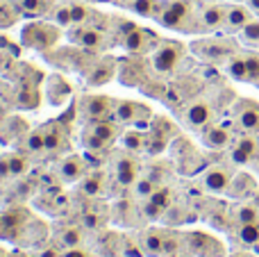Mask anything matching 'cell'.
I'll list each match as a JSON object with an SVG mask.
<instances>
[{
	"instance_id": "obj_1",
	"label": "cell",
	"mask_w": 259,
	"mask_h": 257,
	"mask_svg": "<svg viewBox=\"0 0 259 257\" xmlns=\"http://www.w3.org/2000/svg\"><path fill=\"white\" fill-rule=\"evenodd\" d=\"M59 39V30L55 25L48 23H30L23 30V44L27 48H36V50H48L50 46H55Z\"/></svg>"
},
{
	"instance_id": "obj_2",
	"label": "cell",
	"mask_w": 259,
	"mask_h": 257,
	"mask_svg": "<svg viewBox=\"0 0 259 257\" xmlns=\"http://www.w3.org/2000/svg\"><path fill=\"white\" fill-rule=\"evenodd\" d=\"M182 53H184V48L178 41H161V44H157L155 53H152V66H155V71L157 73L175 71V66L182 59Z\"/></svg>"
},
{
	"instance_id": "obj_3",
	"label": "cell",
	"mask_w": 259,
	"mask_h": 257,
	"mask_svg": "<svg viewBox=\"0 0 259 257\" xmlns=\"http://www.w3.org/2000/svg\"><path fill=\"white\" fill-rule=\"evenodd\" d=\"M184 241H187V248L191 250L196 257H223L225 250L219 241L214 239L207 232H184Z\"/></svg>"
},
{
	"instance_id": "obj_4",
	"label": "cell",
	"mask_w": 259,
	"mask_h": 257,
	"mask_svg": "<svg viewBox=\"0 0 259 257\" xmlns=\"http://www.w3.org/2000/svg\"><path fill=\"white\" fill-rule=\"evenodd\" d=\"M234 123L246 135H259V103L241 98L234 105Z\"/></svg>"
},
{
	"instance_id": "obj_5",
	"label": "cell",
	"mask_w": 259,
	"mask_h": 257,
	"mask_svg": "<svg viewBox=\"0 0 259 257\" xmlns=\"http://www.w3.org/2000/svg\"><path fill=\"white\" fill-rule=\"evenodd\" d=\"M189 16H191V9H189L187 0H170V3H164L159 7L157 21L164 27H170V30H184V21Z\"/></svg>"
},
{
	"instance_id": "obj_6",
	"label": "cell",
	"mask_w": 259,
	"mask_h": 257,
	"mask_svg": "<svg viewBox=\"0 0 259 257\" xmlns=\"http://www.w3.org/2000/svg\"><path fill=\"white\" fill-rule=\"evenodd\" d=\"M141 118L143 121H150L152 114L146 105H139L134 100H116V107H114V121L123 123V125H141Z\"/></svg>"
},
{
	"instance_id": "obj_7",
	"label": "cell",
	"mask_w": 259,
	"mask_h": 257,
	"mask_svg": "<svg viewBox=\"0 0 259 257\" xmlns=\"http://www.w3.org/2000/svg\"><path fill=\"white\" fill-rule=\"evenodd\" d=\"M114 107H116V100L109 96H84L82 98V112L89 121L114 118Z\"/></svg>"
},
{
	"instance_id": "obj_8",
	"label": "cell",
	"mask_w": 259,
	"mask_h": 257,
	"mask_svg": "<svg viewBox=\"0 0 259 257\" xmlns=\"http://www.w3.org/2000/svg\"><path fill=\"white\" fill-rule=\"evenodd\" d=\"M259 155V135H246L243 132L234 144L230 146V159L234 164H248Z\"/></svg>"
},
{
	"instance_id": "obj_9",
	"label": "cell",
	"mask_w": 259,
	"mask_h": 257,
	"mask_svg": "<svg viewBox=\"0 0 259 257\" xmlns=\"http://www.w3.org/2000/svg\"><path fill=\"white\" fill-rule=\"evenodd\" d=\"M232 178H234V173L228 166H221L219 164V166L207 168L200 176V180H202V187L207 191H211V194H228L230 185H232Z\"/></svg>"
},
{
	"instance_id": "obj_10",
	"label": "cell",
	"mask_w": 259,
	"mask_h": 257,
	"mask_svg": "<svg viewBox=\"0 0 259 257\" xmlns=\"http://www.w3.org/2000/svg\"><path fill=\"white\" fill-rule=\"evenodd\" d=\"M202 144L211 150H225L234 144V135L228 125H221V123H209V125L202 130Z\"/></svg>"
},
{
	"instance_id": "obj_11",
	"label": "cell",
	"mask_w": 259,
	"mask_h": 257,
	"mask_svg": "<svg viewBox=\"0 0 259 257\" xmlns=\"http://www.w3.org/2000/svg\"><path fill=\"white\" fill-rule=\"evenodd\" d=\"M155 44H157L155 34L150 30H143V27H137V25L123 34V48L127 53H148V50H152Z\"/></svg>"
},
{
	"instance_id": "obj_12",
	"label": "cell",
	"mask_w": 259,
	"mask_h": 257,
	"mask_svg": "<svg viewBox=\"0 0 259 257\" xmlns=\"http://www.w3.org/2000/svg\"><path fill=\"white\" fill-rule=\"evenodd\" d=\"M250 21H252V9L250 7H243V5H225L223 30H228V32H241Z\"/></svg>"
},
{
	"instance_id": "obj_13",
	"label": "cell",
	"mask_w": 259,
	"mask_h": 257,
	"mask_svg": "<svg viewBox=\"0 0 259 257\" xmlns=\"http://www.w3.org/2000/svg\"><path fill=\"white\" fill-rule=\"evenodd\" d=\"M166 232L161 228H148L141 235V248L148 257H164V246H166Z\"/></svg>"
},
{
	"instance_id": "obj_14",
	"label": "cell",
	"mask_w": 259,
	"mask_h": 257,
	"mask_svg": "<svg viewBox=\"0 0 259 257\" xmlns=\"http://www.w3.org/2000/svg\"><path fill=\"white\" fill-rule=\"evenodd\" d=\"M184 121L191 127H198V130H205L211 123V105L207 100H196V103L189 105V109L184 112Z\"/></svg>"
},
{
	"instance_id": "obj_15",
	"label": "cell",
	"mask_w": 259,
	"mask_h": 257,
	"mask_svg": "<svg viewBox=\"0 0 259 257\" xmlns=\"http://www.w3.org/2000/svg\"><path fill=\"white\" fill-rule=\"evenodd\" d=\"M84 171H87V164L82 157L77 155H71V157L62 159V164L57 166V176L62 178V182H77L84 178Z\"/></svg>"
},
{
	"instance_id": "obj_16",
	"label": "cell",
	"mask_w": 259,
	"mask_h": 257,
	"mask_svg": "<svg viewBox=\"0 0 259 257\" xmlns=\"http://www.w3.org/2000/svg\"><path fill=\"white\" fill-rule=\"evenodd\" d=\"M255 191H257V180L250 173H234L232 185L228 189V194L232 198H250Z\"/></svg>"
},
{
	"instance_id": "obj_17",
	"label": "cell",
	"mask_w": 259,
	"mask_h": 257,
	"mask_svg": "<svg viewBox=\"0 0 259 257\" xmlns=\"http://www.w3.org/2000/svg\"><path fill=\"white\" fill-rule=\"evenodd\" d=\"M193 48H198V53H200L202 57L211 59V62H219V59H230V57H232V50H230L223 41H202V44L193 46Z\"/></svg>"
},
{
	"instance_id": "obj_18",
	"label": "cell",
	"mask_w": 259,
	"mask_h": 257,
	"mask_svg": "<svg viewBox=\"0 0 259 257\" xmlns=\"http://www.w3.org/2000/svg\"><path fill=\"white\" fill-rule=\"evenodd\" d=\"M205 30H221L225 23V5H209L200 16Z\"/></svg>"
},
{
	"instance_id": "obj_19",
	"label": "cell",
	"mask_w": 259,
	"mask_h": 257,
	"mask_svg": "<svg viewBox=\"0 0 259 257\" xmlns=\"http://www.w3.org/2000/svg\"><path fill=\"white\" fill-rule=\"evenodd\" d=\"M116 182L118 185H123V187H132L134 185V180H137V164H134V159H130V157H121L116 162Z\"/></svg>"
},
{
	"instance_id": "obj_20",
	"label": "cell",
	"mask_w": 259,
	"mask_h": 257,
	"mask_svg": "<svg viewBox=\"0 0 259 257\" xmlns=\"http://www.w3.org/2000/svg\"><path fill=\"white\" fill-rule=\"evenodd\" d=\"M87 130L94 132L96 137H100V139L107 141V144H112V141L116 139V135H118V125L112 121V118H103V121H91Z\"/></svg>"
},
{
	"instance_id": "obj_21",
	"label": "cell",
	"mask_w": 259,
	"mask_h": 257,
	"mask_svg": "<svg viewBox=\"0 0 259 257\" xmlns=\"http://www.w3.org/2000/svg\"><path fill=\"white\" fill-rule=\"evenodd\" d=\"M73 39H75L80 46H84V48H98V46L103 44V32L96 30V27L82 25L73 32Z\"/></svg>"
},
{
	"instance_id": "obj_22",
	"label": "cell",
	"mask_w": 259,
	"mask_h": 257,
	"mask_svg": "<svg viewBox=\"0 0 259 257\" xmlns=\"http://www.w3.org/2000/svg\"><path fill=\"white\" fill-rule=\"evenodd\" d=\"M41 130H44V137H46V150H57V148H62L64 130L59 127V121L46 123Z\"/></svg>"
},
{
	"instance_id": "obj_23",
	"label": "cell",
	"mask_w": 259,
	"mask_h": 257,
	"mask_svg": "<svg viewBox=\"0 0 259 257\" xmlns=\"http://www.w3.org/2000/svg\"><path fill=\"white\" fill-rule=\"evenodd\" d=\"M225 71H228V75L232 80L248 82V64H246V57H241V55H232L228 59V64H225Z\"/></svg>"
},
{
	"instance_id": "obj_24",
	"label": "cell",
	"mask_w": 259,
	"mask_h": 257,
	"mask_svg": "<svg viewBox=\"0 0 259 257\" xmlns=\"http://www.w3.org/2000/svg\"><path fill=\"white\" fill-rule=\"evenodd\" d=\"M230 219H234L237 226H246V223H257L259 221V209L252 205H237L230 212Z\"/></svg>"
},
{
	"instance_id": "obj_25",
	"label": "cell",
	"mask_w": 259,
	"mask_h": 257,
	"mask_svg": "<svg viewBox=\"0 0 259 257\" xmlns=\"http://www.w3.org/2000/svg\"><path fill=\"white\" fill-rule=\"evenodd\" d=\"M80 241H82V230L80 228H75V226H66L62 232L57 235V244H59V248H73V246H80Z\"/></svg>"
},
{
	"instance_id": "obj_26",
	"label": "cell",
	"mask_w": 259,
	"mask_h": 257,
	"mask_svg": "<svg viewBox=\"0 0 259 257\" xmlns=\"http://www.w3.org/2000/svg\"><path fill=\"white\" fill-rule=\"evenodd\" d=\"M121 144L130 153H141V150H146V135H141L139 130H130L121 137Z\"/></svg>"
},
{
	"instance_id": "obj_27",
	"label": "cell",
	"mask_w": 259,
	"mask_h": 257,
	"mask_svg": "<svg viewBox=\"0 0 259 257\" xmlns=\"http://www.w3.org/2000/svg\"><path fill=\"white\" fill-rule=\"evenodd\" d=\"M237 239L241 241L243 246H259V221L257 223H246V226H239Z\"/></svg>"
},
{
	"instance_id": "obj_28",
	"label": "cell",
	"mask_w": 259,
	"mask_h": 257,
	"mask_svg": "<svg viewBox=\"0 0 259 257\" xmlns=\"http://www.w3.org/2000/svg\"><path fill=\"white\" fill-rule=\"evenodd\" d=\"M159 7L161 5L157 3V0H132V3H130V9H132L134 14H141V16H157Z\"/></svg>"
},
{
	"instance_id": "obj_29",
	"label": "cell",
	"mask_w": 259,
	"mask_h": 257,
	"mask_svg": "<svg viewBox=\"0 0 259 257\" xmlns=\"http://www.w3.org/2000/svg\"><path fill=\"white\" fill-rule=\"evenodd\" d=\"M25 150L32 155L41 153V150H46V137H44V130H34L27 135L25 139Z\"/></svg>"
},
{
	"instance_id": "obj_30",
	"label": "cell",
	"mask_w": 259,
	"mask_h": 257,
	"mask_svg": "<svg viewBox=\"0 0 259 257\" xmlns=\"http://www.w3.org/2000/svg\"><path fill=\"white\" fill-rule=\"evenodd\" d=\"M155 189L157 187H155V182H152L150 178H137L134 185H132V194L137 196V198H148Z\"/></svg>"
},
{
	"instance_id": "obj_31",
	"label": "cell",
	"mask_w": 259,
	"mask_h": 257,
	"mask_svg": "<svg viewBox=\"0 0 259 257\" xmlns=\"http://www.w3.org/2000/svg\"><path fill=\"white\" fill-rule=\"evenodd\" d=\"M148 200H152L157 207H161L166 212V209H168V205L173 203V196H170V189H166V187H159V189H155L150 196H148Z\"/></svg>"
},
{
	"instance_id": "obj_32",
	"label": "cell",
	"mask_w": 259,
	"mask_h": 257,
	"mask_svg": "<svg viewBox=\"0 0 259 257\" xmlns=\"http://www.w3.org/2000/svg\"><path fill=\"white\" fill-rule=\"evenodd\" d=\"M9 157V171H12V178H18L27 171V157L21 153H12L7 155Z\"/></svg>"
},
{
	"instance_id": "obj_33",
	"label": "cell",
	"mask_w": 259,
	"mask_h": 257,
	"mask_svg": "<svg viewBox=\"0 0 259 257\" xmlns=\"http://www.w3.org/2000/svg\"><path fill=\"white\" fill-rule=\"evenodd\" d=\"M82 144H84V148H89L91 153H100V150H105L107 148V141H103L100 137H96L94 132H89V130H84V135H82Z\"/></svg>"
},
{
	"instance_id": "obj_34",
	"label": "cell",
	"mask_w": 259,
	"mask_h": 257,
	"mask_svg": "<svg viewBox=\"0 0 259 257\" xmlns=\"http://www.w3.org/2000/svg\"><path fill=\"white\" fill-rule=\"evenodd\" d=\"M239 34H241V39L246 41V44L257 46L259 44V21H257V18H252V21L248 23L241 32H239Z\"/></svg>"
},
{
	"instance_id": "obj_35",
	"label": "cell",
	"mask_w": 259,
	"mask_h": 257,
	"mask_svg": "<svg viewBox=\"0 0 259 257\" xmlns=\"http://www.w3.org/2000/svg\"><path fill=\"white\" fill-rule=\"evenodd\" d=\"M21 9L30 16H41L48 9V0H21Z\"/></svg>"
},
{
	"instance_id": "obj_36",
	"label": "cell",
	"mask_w": 259,
	"mask_h": 257,
	"mask_svg": "<svg viewBox=\"0 0 259 257\" xmlns=\"http://www.w3.org/2000/svg\"><path fill=\"white\" fill-rule=\"evenodd\" d=\"M82 191H84L87 196H98V191L103 189V180H100L98 176H87L82 178Z\"/></svg>"
},
{
	"instance_id": "obj_37",
	"label": "cell",
	"mask_w": 259,
	"mask_h": 257,
	"mask_svg": "<svg viewBox=\"0 0 259 257\" xmlns=\"http://www.w3.org/2000/svg\"><path fill=\"white\" fill-rule=\"evenodd\" d=\"M246 64H248V82L257 84V80H259V55L257 53L246 55Z\"/></svg>"
},
{
	"instance_id": "obj_38",
	"label": "cell",
	"mask_w": 259,
	"mask_h": 257,
	"mask_svg": "<svg viewBox=\"0 0 259 257\" xmlns=\"http://www.w3.org/2000/svg\"><path fill=\"white\" fill-rule=\"evenodd\" d=\"M91 73H96V75H89V82H91V84H103V82H107L109 77H112L114 68H112V66H109V68L98 66V68H94Z\"/></svg>"
},
{
	"instance_id": "obj_39",
	"label": "cell",
	"mask_w": 259,
	"mask_h": 257,
	"mask_svg": "<svg viewBox=\"0 0 259 257\" xmlns=\"http://www.w3.org/2000/svg\"><path fill=\"white\" fill-rule=\"evenodd\" d=\"M53 18L59 23V25H73V12L71 7H57L53 14Z\"/></svg>"
},
{
	"instance_id": "obj_40",
	"label": "cell",
	"mask_w": 259,
	"mask_h": 257,
	"mask_svg": "<svg viewBox=\"0 0 259 257\" xmlns=\"http://www.w3.org/2000/svg\"><path fill=\"white\" fill-rule=\"evenodd\" d=\"M71 12H73V25H84L87 18H89V14H91L84 5H73Z\"/></svg>"
},
{
	"instance_id": "obj_41",
	"label": "cell",
	"mask_w": 259,
	"mask_h": 257,
	"mask_svg": "<svg viewBox=\"0 0 259 257\" xmlns=\"http://www.w3.org/2000/svg\"><path fill=\"white\" fill-rule=\"evenodd\" d=\"M62 257H94V253L82 248V246H73V248H64Z\"/></svg>"
},
{
	"instance_id": "obj_42",
	"label": "cell",
	"mask_w": 259,
	"mask_h": 257,
	"mask_svg": "<svg viewBox=\"0 0 259 257\" xmlns=\"http://www.w3.org/2000/svg\"><path fill=\"white\" fill-rule=\"evenodd\" d=\"M5 178H12V171H9V157H7V155H3V157H0V180H5Z\"/></svg>"
},
{
	"instance_id": "obj_43",
	"label": "cell",
	"mask_w": 259,
	"mask_h": 257,
	"mask_svg": "<svg viewBox=\"0 0 259 257\" xmlns=\"http://www.w3.org/2000/svg\"><path fill=\"white\" fill-rule=\"evenodd\" d=\"M64 250L59 248V246H48V248H44L39 253V257H62Z\"/></svg>"
},
{
	"instance_id": "obj_44",
	"label": "cell",
	"mask_w": 259,
	"mask_h": 257,
	"mask_svg": "<svg viewBox=\"0 0 259 257\" xmlns=\"http://www.w3.org/2000/svg\"><path fill=\"white\" fill-rule=\"evenodd\" d=\"M12 21H16V18H12L7 14V9H5V5H0V25H9Z\"/></svg>"
},
{
	"instance_id": "obj_45",
	"label": "cell",
	"mask_w": 259,
	"mask_h": 257,
	"mask_svg": "<svg viewBox=\"0 0 259 257\" xmlns=\"http://www.w3.org/2000/svg\"><path fill=\"white\" fill-rule=\"evenodd\" d=\"M248 3V7L252 9V12H259V0H246Z\"/></svg>"
},
{
	"instance_id": "obj_46",
	"label": "cell",
	"mask_w": 259,
	"mask_h": 257,
	"mask_svg": "<svg viewBox=\"0 0 259 257\" xmlns=\"http://www.w3.org/2000/svg\"><path fill=\"white\" fill-rule=\"evenodd\" d=\"M232 257H250V255H246V253H234Z\"/></svg>"
},
{
	"instance_id": "obj_47",
	"label": "cell",
	"mask_w": 259,
	"mask_h": 257,
	"mask_svg": "<svg viewBox=\"0 0 259 257\" xmlns=\"http://www.w3.org/2000/svg\"><path fill=\"white\" fill-rule=\"evenodd\" d=\"M0 257H7V250L5 248H0Z\"/></svg>"
},
{
	"instance_id": "obj_48",
	"label": "cell",
	"mask_w": 259,
	"mask_h": 257,
	"mask_svg": "<svg viewBox=\"0 0 259 257\" xmlns=\"http://www.w3.org/2000/svg\"><path fill=\"white\" fill-rule=\"evenodd\" d=\"M168 257H182V255H168Z\"/></svg>"
},
{
	"instance_id": "obj_49",
	"label": "cell",
	"mask_w": 259,
	"mask_h": 257,
	"mask_svg": "<svg viewBox=\"0 0 259 257\" xmlns=\"http://www.w3.org/2000/svg\"><path fill=\"white\" fill-rule=\"evenodd\" d=\"M257 87H259V80H257Z\"/></svg>"
}]
</instances>
